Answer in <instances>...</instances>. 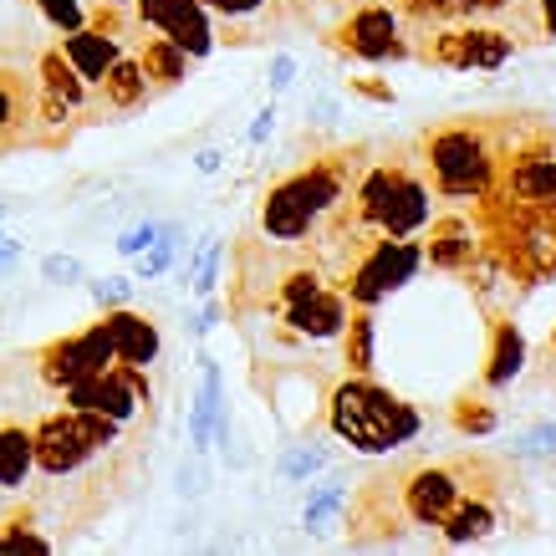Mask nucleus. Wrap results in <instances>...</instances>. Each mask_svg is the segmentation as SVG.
<instances>
[{"label": "nucleus", "instance_id": "1", "mask_svg": "<svg viewBox=\"0 0 556 556\" xmlns=\"http://www.w3.org/2000/svg\"><path fill=\"white\" fill-rule=\"evenodd\" d=\"M516 113H480V118H444L414 138V164L429 179L434 200H485L501 179Z\"/></svg>", "mask_w": 556, "mask_h": 556}, {"label": "nucleus", "instance_id": "2", "mask_svg": "<svg viewBox=\"0 0 556 556\" xmlns=\"http://www.w3.org/2000/svg\"><path fill=\"white\" fill-rule=\"evenodd\" d=\"M363 153H368V143H348V149H327L312 164H302V169L281 174L261 194V230L276 245H306L348 204L357 174L368 164Z\"/></svg>", "mask_w": 556, "mask_h": 556}, {"label": "nucleus", "instance_id": "3", "mask_svg": "<svg viewBox=\"0 0 556 556\" xmlns=\"http://www.w3.org/2000/svg\"><path fill=\"white\" fill-rule=\"evenodd\" d=\"M516 475L506 459L485 450H459L444 459H414L399 465V490H404V516L414 526H439V516L459 506L465 495H510Z\"/></svg>", "mask_w": 556, "mask_h": 556}, {"label": "nucleus", "instance_id": "4", "mask_svg": "<svg viewBox=\"0 0 556 556\" xmlns=\"http://www.w3.org/2000/svg\"><path fill=\"white\" fill-rule=\"evenodd\" d=\"M348 215L368 236H419L434 215V189L419 174L414 153L393 149L378 164H363L353 194H348Z\"/></svg>", "mask_w": 556, "mask_h": 556}, {"label": "nucleus", "instance_id": "5", "mask_svg": "<svg viewBox=\"0 0 556 556\" xmlns=\"http://www.w3.org/2000/svg\"><path fill=\"white\" fill-rule=\"evenodd\" d=\"M327 424H332V434L348 439L363 455H393V450L419 439L424 414L408 399H399L393 388L372 383L368 372H353L327 393Z\"/></svg>", "mask_w": 556, "mask_h": 556}, {"label": "nucleus", "instance_id": "6", "mask_svg": "<svg viewBox=\"0 0 556 556\" xmlns=\"http://www.w3.org/2000/svg\"><path fill=\"white\" fill-rule=\"evenodd\" d=\"M516 36L501 21H414L408 26V62L444 72H495L510 62Z\"/></svg>", "mask_w": 556, "mask_h": 556}, {"label": "nucleus", "instance_id": "7", "mask_svg": "<svg viewBox=\"0 0 556 556\" xmlns=\"http://www.w3.org/2000/svg\"><path fill=\"white\" fill-rule=\"evenodd\" d=\"M123 424L118 419H102L92 408H62V414H47V419L31 429V459L36 470L47 480H62V475H77L87 459L108 455L118 444Z\"/></svg>", "mask_w": 556, "mask_h": 556}, {"label": "nucleus", "instance_id": "8", "mask_svg": "<svg viewBox=\"0 0 556 556\" xmlns=\"http://www.w3.org/2000/svg\"><path fill=\"white\" fill-rule=\"evenodd\" d=\"M490 194L516 204H556V128H546L536 113H516L501 179Z\"/></svg>", "mask_w": 556, "mask_h": 556}, {"label": "nucleus", "instance_id": "9", "mask_svg": "<svg viewBox=\"0 0 556 556\" xmlns=\"http://www.w3.org/2000/svg\"><path fill=\"white\" fill-rule=\"evenodd\" d=\"M87 123V83L77 77L62 47L36 56V149H67Z\"/></svg>", "mask_w": 556, "mask_h": 556}, {"label": "nucleus", "instance_id": "10", "mask_svg": "<svg viewBox=\"0 0 556 556\" xmlns=\"http://www.w3.org/2000/svg\"><path fill=\"white\" fill-rule=\"evenodd\" d=\"M424 266V245L408 236H372L357 261L342 270L338 291L348 296L353 306H378L383 296H393L399 287L414 281V270Z\"/></svg>", "mask_w": 556, "mask_h": 556}, {"label": "nucleus", "instance_id": "11", "mask_svg": "<svg viewBox=\"0 0 556 556\" xmlns=\"http://www.w3.org/2000/svg\"><path fill=\"white\" fill-rule=\"evenodd\" d=\"M327 47L353 62H408V26L393 0H353V11L327 31Z\"/></svg>", "mask_w": 556, "mask_h": 556}, {"label": "nucleus", "instance_id": "12", "mask_svg": "<svg viewBox=\"0 0 556 556\" xmlns=\"http://www.w3.org/2000/svg\"><path fill=\"white\" fill-rule=\"evenodd\" d=\"M342 516H348V536H353L357 546H372V541H399V536H404L408 516H404V490H399V470L363 480V485L348 495Z\"/></svg>", "mask_w": 556, "mask_h": 556}, {"label": "nucleus", "instance_id": "13", "mask_svg": "<svg viewBox=\"0 0 556 556\" xmlns=\"http://www.w3.org/2000/svg\"><path fill=\"white\" fill-rule=\"evenodd\" d=\"M67 404L72 408H92L102 419H118L128 424L138 408L153 404V388H149V368H134V363H113V368L92 372L83 383L67 388Z\"/></svg>", "mask_w": 556, "mask_h": 556}, {"label": "nucleus", "instance_id": "14", "mask_svg": "<svg viewBox=\"0 0 556 556\" xmlns=\"http://www.w3.org/2000/svg\"><path fill=\"white\" fill-rule=\"evenodd\" d=\"M118 357H113V338H108V327L92 321L83 332H72V338H56L47 342L41 353H36V372H41V383L47 388H62L67 393L72 383H83L92 372L113 368Z\"/></svg>", "mask_w": 556, "mask_h": 556}, {"label": "nucleus", "instance_id": "15", "mask_svg": "<svg viewBox=\"0 0 556 556\" xmlns=\"http://www.w3.org/2000/svg\"><path fill=\"white\" fill-rule=\"evenodd\" d=\"M393 11L404 16V26H414V21H501L506 26V16H516L531 31V41H541L531 0H393Z\"/></svg>", "mask_w": 556, "mask_h": 556}, {"label": "nucleus", "instance_id": "16", "mask_svg": "<svg viewBox=\"0 0 556 556\" xmlns=\"http://www.w3.org/2000/svg\"><path fill=\"white\" fill-rule=\"evenodd\" d=\"M134 21L149 31L169 36L174 47H185L189 56H204L215 47V26L200 0H134Z\"/></svg>", "mask_w": 556, "mask_h": 556}, {"label": "nucleus", "instance_id": "17", "mask_svg": "<svg viewBox=\"0 0 556 556\" xmlns=\"http://www.w3.org/2000/svg\"><path fill=\"white\" fill-rule=\"evenodd\" d=\"M424 261L434 270H470L485 266V236H480V219L465 215H429V240H424Z\"/></svg>", "mask_w": 556, "mask_h": 556}, {"label": "nucleus", "instance_id": "18", "mask_svg": "<svg viewBox=\"0 0 556 556\" xmlns=\"http://www.w3.org/2000/svg\"><path fill=\"white\" fill-rule=\"evenodd\" d=\"M36 149V72L0 62V159Z\"/></svg>", "mask_w": 556, "mask_h": 556}, {"label": "nucleus", "instance_id": "19", "mask_svg": "<svg viewBox=\"0 0 556 556\" xmlns=\"http://www.w3.org/2000/svg\"><path fill=\"white\" fill-rule=\"evenodd\" d=\"M348 296H342L338 287H327V281H317V287L296 291L291 302H281L276 312H281V321H287L291 338H306V342H321V338H338L342 321H348Z\"/></svg>", "mask_w": 556, "mask_h": 556}, {"label": "nucleus", "instance_id": "20", "mask_svg": "<svg viewBox=\"0 0 556 556\" xmlns=\"http://www.w3.org/2000/svg\"><path fill=\"white\" fill-rule=\"evenodd\" d=\"M102 327H108V338H113V357H118V363H134V368L159 363L164 338H159V321L153 317L134 312V306H108V312H102Z\"/></svg>", "mask_w": 556, "mask_h": 556}, {"label": "nucleus", "instance_id": "21", "mask_svg": "<svg viewBox=\"0 0 556 556\" xmlns=\"http://www.w3.org/2000/svg\"><path fill=\"white\" fill-rule=\"evenodd\" d=\"M510 495H465L459 506H450L439 516V541L444 546H470V541H485L495 526L506 521Z\"/></svg>", "mask_w": 556, "mask_h": 556}, {"label": "nucleus", "instance_id": "22", "mask_svg": "<svg viewBox=\"0 0 556 556\" xmlns=\"http://www.w3.org/2000/svg\"><path fill=\"white\" fill-rule=\"evenodd\" d=\"M92 98H98L102 113H138L143 102H153V87H149V77H143V67H138L134 51H123L118 62L92 83Z\"/></svg>", "mask_w": 556, "mask_h": 556}, {"label": "nucleus", "instance_id": "23", "mask_svg": "<svg viewBox=\"0 0 556 556\" xmlns=\"http://www.w3.org/2000/svg\"><path fill=\"white\" fill-rule=\"evenodd\" d=\"M521 368H526L521 327H516L510 317H490V357H485L480 383H485V388H506L510 378H521Z\"/></svg>", "mask_w": 556, "mask_h": 556}, {"label": "nucleus", "instance_id": "24", "mask_svg": "<svg viewBox=\"0 0 556 556\" xmlns=\"http://www.w3.org/2000/svg\"><path fill=\"white\" fill-rule=\"evenodd\" d=\"M138 67H143V77H149V87L153 92H169V87H179L189 77V62H194V56H189L185 47H174L169 36H138Z\"/></svg>", "mask_w": 556, "mask_h": 556}, {"label": "nucleus", "instance_id": "25", "mask_svg": "<svg viewBox=\"0 0 556 556\" xmlns=\"http://www.w3.org/2000/svg\"><path fill=\"white\" fill-rule=\"evenodd\" d=\"M31 429L26 424H0V490H21L31 480Z\"/></svg>", "mask_w": 556, "mask_h": 556}, {"label": "nucleus", "instance_id": "26", "mask_svg": "<svg viewBox=\"0 0 556 556\" xmlns=\"http://www.w3.org/2000/svg\"><path fill=\"white\" fill-rule=\"evenodd\" d=\"M372 338H378L372 306H348V321H342V368L372 372Z\"/></svg>", "mask_w": 556, "mask_h": 556}, {"label": "nucleus", "instance_id": "27", "mask_svg": "<svg viewBox=\"0 0 556 556\" xmlns=\"http://www.w3.org/2000/svg\"><path fill=\"white\" fill-rule=\"evenodd\" d=\"M210 16L230 21V26H251V21H266V31H276L281 26V0H200Z\"/></svg>", "mask_w": 556, "mask_h": 556}, {"label": "nucleus", "instance_id": "28", "mask_svg": "<svg viewBox=\"0 0 556 556\" xmlns=\"http://www.w3.org/2000/svg\"><path fill=\"white\" fill-rule=\"evenodd\" d=\"M225 429V414H219V368L215 363H204V383H200V404H194V419H189V434L194 444H210V434Z\"/></svg>", "mask_w": 556, "mask_h": 556}, {"label": "nucleus", "instance_id": "29", "mask_svg": "<svg viewBox=\"0 0 556 556\" xmlns=\"http://www.w3.org/2000/svg\"><path fill=\"white\" fill-rule=\"evenodd\" d=\"M450 424H455L459 434H470V439H485L495 434V424H501V414L480 399V393H459L455 408H450Z\"/></svg>", "mask_w": 556, "mask_h": 556}, {"label": "nucleus", "instance_id": "30", "mask_svg": "<svg viewBox=\"0 0 556 556\" xmlns=\"http://www.w3.org/2000/svg\"><path fill=\"white\" fill-rule=\"evenodd\" d=\"M342 506H348V485H342V480H321V485L306 495V510H302L306 531H321Z\"/></svg>", "mask_w": 556, "mask_h": 556}, {"label": "nucleus", "instance_id": "31", "mask_svg": "<svg viewBox=\"0 0 556 556\" xmlns=\"http://www.w3.org/2000/svg\"><path fill=\"white\" fill-rule=\"evenodd\" d=\"M174 251H179V225H159L149 251H138V281H153L159 270H169Z\"/></svg>", "mask_w": 556, "mask_h": 556}, {"label": "nucleus", "instance_id": "32", "mask_svg": "<svg viewBox=\"0 0 556 556\" xmlns=\"http://www.w3.org/2000/svg\"><path fill=\"white\" fill-rule=\"evenodd\" d=\"M51 552L56 541L41 536V531H31V510H21V516H11V521H0V552Z\"/></svg>", "mask_w": 556, "mask_h": 556}, {"label": "nucleus", "instance_id": "33", "mask_svg": "<svg viewBox=\"0 0 556 556\" xmlns=\"http://www.w3.org/2000/svg\"><path fill=\"white\" fill-rule=\"evenodd\" d=\"M36 11L51 31H77L83 26V0H36Z\"/></svg>", "mask_w": 556, "mask_h": 556}, {"label": "nucleus", "instance_id": "34", "mask_svg": "<svg viewBox=\"0 0 556 556\" xmlns=\"http://www.w3.org/2000/svg\"><path fill=\"white\" fill-rule=\"evenodd\" d=\"M87 291H92V302L108 312V306H128L134 281H128V276H102V281H87Z\"/></svg>", "mask_w": 556, "mask_h": 556}, {"label": "nucleus", "instance_id": "35", "mask_svg": "<svg viewBox=\"0 0 556 556\" xmlns=\"http://www.w3.org/2000/svg\"><path fill=\"white\" fill-rule=\"evenodd\" d=\"M41 276L56 281V287H72V281H83V261H77V255H47V261H41Z\"/></svg>", "mask_w": 556, "mask_h": 556}, {"label": "nucleus", "instance_id": "36", "mask_svg": "<svg viewBox=\"0 0 556 556\" xmlns=\"http://www.w3.org/2000/svg\"><path fill=\"white\" fill-rule=\"evenodd\" d=\"M321 465H327L321 450H291V455L281 459V475H287V480H302V475H317Z\"/></svg>", "mask_w": 556, "mask_h": 556}, {"label": "nucleus", "instance_id": "37", "mask_svg": "<svg viewBox=\"0 0 556 556\" xmlns=\"http://www.w3.org/2000/svg\"><path fill=\"white\" fill-rule=\"evenodd\" d=\"M153 236H159V225H153V219H143V225H128V230H123V236H118V251H123V255L149 251V245H153Z\"/></svg>", "mask_w": 556, "mask_h": 556}, {"label": "nucleus", "instance_id": "38", "mask_svg": "<svg viewBox=\"0 0 556 556\" xmlns=\"http://www.w3.org/2000/svg\"><path fill=\"white\" fill-rule=\"evenodd\" d=\"M536 5V31L556 41V0H531Z\"/></svg>", "mask_w": 556, "mask_h": 556}, {"label": "nucleus", "instance_id": "39", "mask_svg": "<svg viewBox=\"0 0 556 556\" xmlns=\"http://www.w3.org/2000/svg\"><path fill=\"white\" fill-rule=\"evenodd\" d=\"M215 276H219V245H210V251H204V266H200V281H194V287L210 291V287H215Z\"/></svg>", "mask_w": 556, "mask_h": 556}, {"label": "nucleus", "instance_id": "40", "mask_svg": "<svg viewBox=\"0 0 556 556\" xmlns=\"http://www.w3.org/2000/svg\"><path fill=\"white\" fill-rule=\"evenodd\" d=\"M291 77H296V62H291V56H276V67H270V87H291Z\"/></svg>", "mask_w": 556, "mask_h": 556}, {"label": "nucleus", "instance_id": "41", "mask_svg": "<svg viewBox=\"0 0 556 556\" xmlns=\"http://www.w3.org/2000/svg\"><path fill=\"white\" fill-rule=\"evenodd\" d=\"M353 92H363L372 102H393V87H378V83H353Z\"/></svg>", "mask_w": 556, "mask_h": 556}, {"label": "nucleus", "instance_id": "42", "mask_svg": "<svg viewBox=\"0 0 556 556\" xmlns=\"http://www.w3.org/2000/svg\"><path fill=\"white\" fill-rule=\"evenodd\" d=\"M270 128H276V108H266V113L255 118V128H251V143H261V138H266Z\"/></svg>", "mask_w": 556, "mask_h": 556}, {"label": "nucleus", "instance_id": "43", "mask_svg": "<svg viewBox=\"0 0 556 556\" xmlns=\"http://www.w3.org/2000/svg\"><path fill=\"white\" fill-rule=\"evenodd\" d=\"M21 255V240H11V236H0V270L11 266V261H16Z\"/></svg>", "mask_w": 556, "mask_h": 556}, {"label": "nucleus", "instance_id": "44", "mask_svg": "<svg viewBox=\"0 0 556 556\" xmlns=\"http://www.w3.org/2000/svg\"><path fill=\"white\" fill-rule=\"evenodd\" d=\"M200 169H204V174L219 169V153H215V149H204V153H200Z\"/></svg>", "mask_w": 556, "mask_h": 556}, {"label": "nucleus", "instance_id": "45", "mask_svg": "<svg viewBox=\"0 0 556 556\" xmlns=\"http://www.w3.org/2000/svg\"><path fill=\"white\" fill-rule=\"evenodd\" d=\"M98 5H134V0H98Z\"/></svg>", "mask_w": 556, "mask_h": 556}, {"label": "nucleus", "instance_id": "46", "mask_svg": "<svg viewBox=\"0 0 556 556\" xmlns=\"http://www.w3.org/2000/svg\"><path fill=\"white\" fill-rule=\"evenodd\" d=\"M0 219H5V204H0Z\"/></svg>", "mask_w": 556, "mask_h": 556}, {"label": "nucleus", "instance_id": "47", "mask_svg": "<svg viewBox=\"0 0 556 556\" xmlns=\"http://www.w3.org/2000/svg\"><path fill=\"white\" fill-rule=\"evenodd\" d=\"M348 5H353V0H348Z\"/></svg>", "mask_w": 556, "mask_h": 556}]
</instances>
